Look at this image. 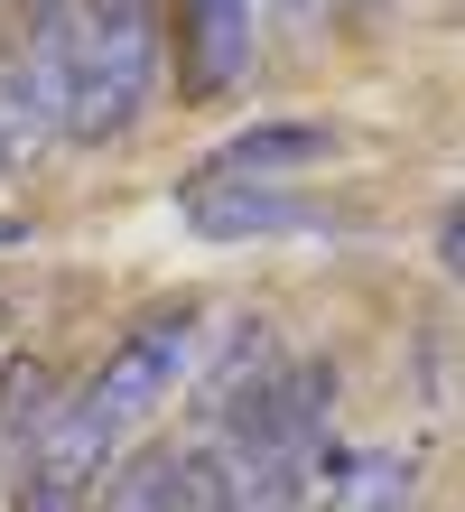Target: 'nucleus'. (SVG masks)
Wrapping results in <instances>:
<instances>
[{
  "mask_svg": "<svg viewBox=\"0 0 465 512\" xmlns=\"http://www.w3.org/2000/svg\"><path fill=\"white\" fill-rule=\"evenodd\" d=\"M159 94V0H75L66 19V122L75 140H121Z\"/></svg>",
  "mask_w": 465,
  "mask_h": 512,
  "instance_id": "f257e3e1",
  "label": "nucleus"
},
{
  "mask_svg": "<svg viewBox=\"0 0 465 512\" xmlns=\"http://www.w3.org/2000/svg\"><path fill=\"white\" fill-rule=\"evenodd\" d=\"M196 317H205L196 298H177V308H149L140 326H121V336H112V354L84 373V391H75V401L103 419L112 438H131L140 419H159V410L177 401L186 364H196V336H205Z\"/></svg>",
  "mask_w": 465,
  "mask_h": 512,
  "instance_id": "f03ea898",
  "label": "nucleus"
},
{
  "mask_svg": "<svg viewBox=\"0 0 465 512\" xmlns=\"http://www.w3.org/2000/svg\"><path fill=\"white\" fill-rule=\"evenodd\" d=\"M112 457H121V438L66 391V401L47 410V429L28 438V457L0 475V494H10V512H93Z\"/></svg>",
  "mask_w": 465,
  "mask_h": 512,
  "instance_id": "7ed1b4c3",
  "label": "nucleus"
},
{
  "mask_svg": "<svg viewBox=\"0 0 465 512\" xmlns=\"http://www.w3.org/2000/svg\"><path fill=\"white\" fill-rule=\"evenodd\" d=\"M103 512H233V485L224 466H214V447H140L131 466L103 475Z\"/></svg>",
  "mask_w": 465,
  "mask_h": 512,
  "instance_id": "20e7f679",
  "label": "nucleus"
},
{
  "mask_svg": "<svg viewBox=\"0 0 465 512\" xmlns=\"http://www.w3.org/2000/svg\"><path fill=\"white\" fill-rule=\"evenodd\" d=\"M317 159H335L326 122H252V131H233L224 149H205L177 187H279L289 168H317Z\"/></svg>",
  "mask_w": 465,
  "mask_h": 512,
  "instance_id": "39448f33",
  "label": "nucleus"
},
{
  "mask_svg": "<svg viewBox=\"0 0 465 512\" xmlns=\"http://www.w3.org/2000/svg\"><path fill=\"white\" fill-rule=\"evenodd\" d=\"M177 47H186V94L214 103L252 75V0H177Z\"/></svg>",
  "mask_w": 465,
  "mask_h": 512,
  "instance_id": "423d86ee",
  "label": "nucleus"
},
{
  "mask_svg": "<svg viewBox=\"0 0 465 512\" xmlns=\"http://www.w3.org/2000/svg\"><path fill=\"white\" fill-rule=\"evenodd\" d=\"M419 503V457L410 447H326V475L307 512H410Z\"/></svg>",
  "mask_w": 465,
  "mask_h": 512,
  "instance_id": "0eeeda50",
  "label": "nucleus"
},
{
  "mask_svg": "<svg viewBox=\"0 0 465 512\" xmlns=\"http://www.w3.org/2000/svg\"><path fill=\"white\" fill-rule=\"evenodd\" d=\"M186 205V224L205 233V243H252V233H307V224H326L307 196L289 187H177Z\"/></svg>",
  "mask_w": 465,
  "mask_h": 512,
  "instance_id": "6e6552de",
  "label": "nucleus"
},
{
  "mask_svg": "<svg viewBox=\"0 0 465 512\" xmlns=\"http://www.w3.org/2000/svg\"><path fill=\"white\" fill-rule=\"evenodd\" d=\"M56 401H66V373H56L47 354H10V364H0V475L28 457V438L47 429Z\"/></svg>",
  "mask_w": 465,
  "mask_h": 512,
  "instance_id": "1a4fd4ad",
  "label": "nucleus"
},
{
  "mask_svg": "<svg viewBox=\"0 0 465 512\" xmlns=\"http://www.w3.org/2000/svg\"><path fill=\"white\" fill-rule=\"evenodd\" d=\"M10 243H28V215H0V252H10Z\"/></svg>",
  "mask_w": 465,
  "mask_h": 512,
  "instance_id": "9d476101",
  "label": "nucleus"
},
{
  "mask_svg": "<svg viewBox=\"0 0 465 512\" xmlns=\"http://www.w3.org/2000/svg\"><path fill=\"white\" fill-rule=\"evenodd\" d=\"M279 19H298V28H307V19H317V0H279Z\"/></svg>",
  "mask_w": 465,
  "mask_h": 512,
  "instance_id": "9b49d317",
  "label": "nucleus"
},
{
  "mask_svg": "<svg viewBox=\"0 0 465 512\" xmlns=\"http://www.w3.org/2000/svg\"><path fill=\"white\" fill-rule=\"evenodd\" d=\"M345 10H354V19L372 28V19H382V10H391V0H345Z\"/></svg>",
  "mask_w": 465,
  "mask_h": 512,
  "instance_id": "f8f14e48",
  "label": "nucleus"
},
{
  "mask_svg": "<svg viewBox=\"0 0 465 512\" xmlns=\"http://www.w3.org/2000/svg\"><path fill=\"white\" fill-rule=\"evenodd\" d=\"M38 10H56V0H38Z\"/></svg>",
  "mask_w": 465,
  "mask_h": 512,
  "instance_id": "ddd939ff",
  "label": "nucleus"
}]
</instances>
